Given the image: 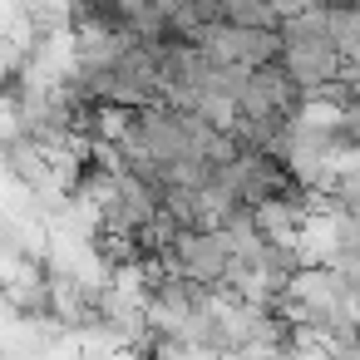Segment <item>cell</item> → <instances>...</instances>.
<instances>
[{"label": "cell", "mask_w": 360, "mask_h": 360, "mask_svg": "<svg viewBox=\"0 0 360 360\" xmlns=\"http://www.w3.org/2000/svg\"><path fill=\"white\" fill-rule=\"evenodd\" d=\"M311 94L281 70V60L262 65L247 75V89H242V119H281V124H296L306 114Z\"/></svg>", "instance_id": "2"}, {"label": "cell", "mask_w": 360, "mask_h": 360, "mask_svg": "<svg viewBox=\"0 0 360 360\" xmlns=\"http://www.w3.org/2000/svg\"><path fill=\"white\" fill-rule=\"evenodd\" d=\"M340 79H345V84H350V94L360 99V70H355V65H345V70H340Z\"/></svg>", "instance_id": "4"}, {"label": "cell", "mask_w": 360, "mask_h": 360, "mask_svg": "<svg viewBox=\"0 0 360 360\" xmlns=\"http://www.w3.org/2000/svg\"><path fill=\"white\" fill-rule=\"evenodd\" d=\"M326 30H330V40L340 45L345 65H355V70H360V6H345V11H326Z\"/></svg>", "instance_id": "3"}, {"label": "cell", "mask_w": 360, "mask_h": 360, "mask_svg": "<svg viewBox=\"0 0 360 360\" xmlns=\"http://www.w3.org/2000/svg\"><path fill=\"white\" fill-rule=\"evenodd\" d=\"M340 360H360V340H355V345H350V350H345Z\"/></svg>", "instance_id": "5"}, {"label": "cell", "mask_w": 360, "mask_h": 360, "mask_svg": "<svg viewBox=\"0 0 360 360\" xmlns=\"http://www.w3.org/2000/svg\"><path fill=\"white\" fill-rule=\"evenodd\" d=\"M276 60H281V70L306 94H316L321 84H335L340 70H345V55H340V45L326 30V11H311L301 20H286L281 25V55Z\"/></svg>", "instance_id": "1"}]
</instances>
